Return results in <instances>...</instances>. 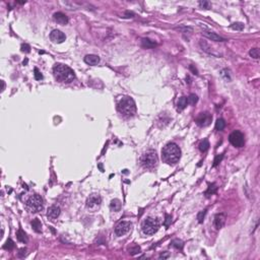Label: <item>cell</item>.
Here are the masks:
<instances>
[{"mask_svg":"<svg viewBox=\"0 0 260 260\" xmlns=\"http://www.w3.org/2000/svg\"><path fill=\"white\" fill-rule=\"evenodd\" d=\"M53 74L55 79L62 84H71L75 79L74 71L64 64H56L53 68Z\"/></svg>","mask_w":260,"mask_h":260,"instance_id":"6da1fadb","label":"cell"},{"mask_svg":"<svg viewBox=\"0 0 260 260\" xmlns=\"http://www.w3.org/2000/svg\"><path fill=\"white\" fill-rule=\"evenodd\" d=\"M181 157V149L176 143H168L162 149V158L168 165H175Z\"/></svg>","mask_w":260,"mask_h":260,"instance_id":"7a4b0ae2","label":"cell"},{"mask_svg":"<svg viewBox=\"0 0 260 260\" xmlns=\"http://www.w3.org/2000/svg\"><path fill=\"white\" fill-rule=\"evenodd\" d=\"M118 111L121 114H123L126 117H132L134 116L136 112V105L135 102L133 101L132 98L130 96H123L120 99L117 105Z\"/></svg>","mask_w":260,"mask_h":260,"instance_id":"3957f363","label":"cell"},{"mask_svg":"<svg viewBox=\"0 0 260 260\" xmlns=\"http://www.w3.org/2000/svg\"><path fill=\"white\" fill-rule=\"evenodd\" d=\"M26 210L32 213H37L43 210L44 208V201H43V198L40 196L39 194H34L32 196L28 198V200L26 201Z\"/></svg>","mask_w":260,"mask_h":260,"instance_id":"277c9868","label":"cell"},{"mask_svg":"<svg viewBox=\"0 0 260 260\" xmlns=\"http://www.w3.org/2000/svg\"><path fill=\"white\" fill-rule=\"evenodd\" d=\"M160 228V222L158 219L155 218H146L144 221L142 222V225H141V229H142V232L145 235H154L158 232Z\"/></svg>","mask_w":260,"mask_h":260,"instance_id":"5b68a950","label":"cell"},{"mask_svg":"<svg viewBox=\"0 0 260 260\" xmlns=\"http://www.w3.org/2000/svg\"><path fill=\"white\" fill-rule=\"evenodd\" d=\"M141 165L146 169L154 168L158 164V155L154 151H147L140 159Z\"/></svg>","mask_w":260,"mask_h":260,"instance_id":"8992f818","label":"cell"},{"mask_svg":"<svg viewBox=\"0 0 260 260\" xmlns=\"http://www.w3.org/2000/svg\"><path fill=\"white\" fill-rule=\"evenodd\" d=\"M229 140L232 145H234L235 147H241L244 145V134L240 131L236 130L230 134Z\"/></svg>","mask_w":260,"mask_h":260,"instance_id":"52a82bcc","label":"cell"},{"mask_svg":"<svg viewBox=\"0 0 260 260\" xmlns=\"http://www.w3.org/2000/svg\"><path fill=\"white\" fill-rule=\"evenodd\" d=\"M102 203V197L99 194H90V196L87 197V202H85V205L88 210H95L96 208H98L99 206L101 205Z\"/></svg>","mask_w":260,"mask_h":260,"instance_id":"ba28073f","label":"cell"},{"mask_svg":"<svg viewBox=\"0 0 260 260\" xmlns=\"http://www.w3.org/2000/svg\"><path fill=\"white\" fill-rule=\"evenodd\" d=\"M131 227H132V224H131L130 222H126V221L120 222L116 226V228H115V234H116L118 237H122V236L126 235L130 231Z\"/></svg>","mask_w":260,"mask_h":260,"instance_id":"9c48e42d","label":"cell"},{"mask_svg":"<svg viewBox=\"0 0 260 260\" xmlns=\"http://www.w3.org/2000/svg\"><path fill=\"white\" fill-rule=\"evenodd\" d=\"M211 120H213V116H211L210 113L208 112H202L200 113L195 119V122H196L197 125L201 126V127H206L211 123Z\"/></svg>","mask_w":260,"mask_h":260,"instance_id":"30bf717a","label":"cell"},{"mask_svg":"<svg viewBox=\"0 0 260 260\" xmlns=\"http://www.w3.org/2000/svg\"><path fill=\"white\" fill-rule=\"evenodd\" d=\"M50 40L54 44H61L66 40V37L62 32L59 31V29H54L52 31V33L50 34Z\"/></svg>","mask_w":260,"mask_h":260,"instance_id":"8fae6325","label":"cell"},{"mask_svg":"<svg viewBox=\"0 0 260 260\" xmlns=\"http://www.w3.org/2000/svg\"><path fill=\"white\" fill-rule=\"evenodd\" d=\"M60 213H61V210L58 205H52L48 208V211H47V218L51 219V221H54L60 216Z\"/></svg>","mask_w":260,"mask_h":260,"instance_id":"7c38bea8","label":"cell"},{"mask_svg":"<svg viewBox=\"0 0 260 260\" xmlns=\"http://www.w3.org/2000/svg\"><path fill=\"white\" fill-rule=\"evenodd\" d=\"M225 222H226V214L225 213H219L214 216L213 226L216 230H221L224 227Z\"/></svg>","mask_w":260,"mask_h":260,"instance_id":"4fadbf2b","label":"cell"},{"mask_svg":"<svg viewBox=\"0 0 260 260\" xmlns=\"http://www.w3.org/2000/svg\"><path fill=\"white\" fill-rule=\"evenodd\" d=\"M202 35H203L204 37H206L207 39H210V40H211V41H214V42H225V41H227V40L225 39V38H222V37L219 36L218 34L213 33V32H207V31H205V32H203Z\"/></svg>","mask_w":260,"mask_h":260,"instance_id":"5bb4252c","label":"cell"},{"mask_svg":"<svg viewBox=\"0 0 260 260\" xmlns=\"http://www.w3.org/2000/svg\"><path fill=\"white\" fill-rule=\"evenodd\" d=\"M53 17H54V20L57 23H59V25L64 26V25H66V23H68V17H66V15L64 14L63 12H56V13H54Z\"/></svg>","mask_w":260,"mask_h":260,"instance_id":"9a60e30c","label":"cell"},{"mask_svg":"<svg viewBox=\"0 0 260 260\" xmlns=\"http://www.w3.org/2000/svg\"><path fill=\"white\" fill-rule=\"evenodd\" d=\"M84 62L88 64V65H92V66L98 65V64L100 63V57L96 55H93V54H88L84 57Z\"/></svg>","mask_w":260,"mask_h":260,"instance_id":"2e32d148","label":"cell"},{"mask_svg":"<svg viewBox=\"0 0 260 260\" xmlns=\"http://www.w3.org/2000/svg\"><path fill=\"white\" fill-rule=\"evenodd\" d=\"M188 105V99L187 96H181L180 99L178 100V103H177V108H178L179 111H182Z\"/></svg>","mask_w":260,"mask_h":260,"instance_id":"e0dca14e","label":"cell"},{"mask_svg":"<svg viewBox=\"0 0 260 260\" xmlns=\"http://www.w3.org/2000/svg\"><path fill=\"white\" fill-rule=\"evenodd\" d=\"M32 228H33V230L35 232L41 233V231H42V222H40L38 219H33V222H32Z\"/></svg>","mask_w":260,"mask_h":260,"instance_id":"ac0fdd59","label":"cell"},{"mask_svg":"<svg viewBox=\"0 0 260 260\" xmlns=\"http://www.w3.org/2000/svg\"><path fill=\"white\" fill-rule=\"evenodd\" d=\"M110 208L113 211H119L121 208V201L119 199H113L110 204Z\"/></svg>","mask_w":260,"mask_h":260,"instance_id":"d6986e66","label":"cell"},{"mask_svg":"<svg viewBox=\"0 0 260 260\" xmlns=\"http://www.w3.org/2000/svg\"><path fill=\"white\" fill-rule=\"evenodd\" d=\"M17 240L20 241V242H21V243H26L28 242V237H26V233L23 231V230L21 229H20L17 231Z\"/></svg>","mask_w":260,"mask_h":260,"instance_id":"ffe728a7","label":"cell"},{"mask_svg":"<svg viewBox=\"0 0 260 260\" xmlns=\"http://www.w3.org/2000/svg\"><path fill=\"white\" fill-rule=\"evenodd\" d=\"M141 46L143 48H146V49H151V48L155 46V43L149 39H142L141 40Z\"/></svg>","mask_w":260,"mask_h":260,"instance_id":"44dd1931","label":"cell"},{"mask_svg":"<svg viewBox=\"0 0 260 260\" xmlns=\"http://www.w3.org/2000/svg\"><path fill=\"white\" fill-rule=\"evenodd\" d=\"M225 127H226V122H225V120L222 119V118H219V119L216 120V129L219 130V131H222L225 129Z\"/></svg>","mask_w":260,"mask_h":260,"instance_id":"7402d4cb","label":"cell"},{"mask_svg":"<svg viewBox=\"0 0 260 260\" xmlns=\"http://www.w3.org/2000/svg\"><path fill=\"white\" fill-rule=\"evenodd\" d=\"M208 148H210V142H208L207 139H203V141H201V142H200V144H199L200 151L205 152Z\"/></svg>","mask_w":260,"mask_h":260,"instance_id":"603a6c76","label":"cell"},{"mask_svg":"<svg viewBox=\"0 0 260 260\" xmlns=\"http://www.w3.org/2000/svg\"><path fill=\"white\" fill-rule=\"evenodd\" d=\"M216 189H218V187H216L214 184L210 185V186H208V188H207V190H206V192H205V195L208 197V196H210V195L214 194V193L216 192Z\"/></svg>","mask_w":260,"mask_h":260,"instance_id":"cb8c5ba5","label":"cell"},{"mask_svg":"<svg viewBox=\"0 0 260 260\" xmlns=\"http://www.w3.org/2000/svg\"><path fill=\"white\" fill-rule=\"evenodd\" d=\"M249 54H250V56L252 58L254 59H258L259 56H260V52H259V49L258 48H253V49L250 50V52H249Z\"/></svg>","mask_w":260,"mask_h":260,"instance_id":"d4e9b609","label":"cell"},{"mask_svg":"<svg viewBox=\"0 0 260 260\" xmlns=\"http://www.w3.org/2000/svg\"><path fill=\"white\" fill-rule=\"evenodd\" d=\"M172 246H173V247L177 248V249H180V250H182V248H183L184 244H183V242H182L181 240L176 239V240H173V241H172Z\"/></svg>","mask_w":260,"mask_h":260,"instance_id":"484cf974","label":"cell"},{"mask_svg":"<svg viewBox=\"0 0 260 260\" xmlns=\"http://www.w3.org/2000/svg\"><path fill=\"white\" fill-rule=\"evenodd\" d=\"M187 99H188V103L190 104V105H195V104L198 102L197 96L194 95V93H191V95H190Z\"/></svg>","mask_w":260,"mask_h":260,"instance_id":"4316f807","label":"cell"},{"mask_svg":"<svg viewBox=\"0 0 260 260\" xmlns=\"http://www.w3.org/2000/svg\"><path fill=\"white\" fill-rule=\"evenodd\" d=\"M205 214H206V210H203L201 211H199L197 214V219H198V222L199 224H202L203 221H204V218H205Z\"/></svg>","mask_w":260,"mask_h":260,"instance_id":"83f0119b","label":"cell"},{"mask_svg":"<svg viewBox=\"0 0 260 260\" xmlns=\"http://www.w3.org/2000/svg\"><path fill=\"white\" fill-rule=\"evenodd\" d=\"M13 247H14V243H13V241L11 239L7 240L6 243H5L3 246V248L5 250H11V249H13Z\"/></svg>","mask_w":260,"mask_h":260,"instance_id":"f1b7e54d","label":"cell"},{"mask_svg":"<svg viewBox=\"0 0 260 260\" xmlns=\"http://www.w3.org/2000/svg\"><path fill=\"white\" fill-rule=\"evenodd\" d=\"M139 252H140V247L137 245H133L132 247L129 248V253L131 254V255H136V254H138Z\"/></svg>","mask_w":260,"mask_h":260,"instance_id":"f546056e","label":"cell"},{"mask_svg":"<svg viewBox=\"0 0 260 260\" xmlns=\"http://www.w3.org/2000/svg\"><path fill=\"white\" fill-rule=\"evenodd\" d=\"M231 28L233 29H236V31H243L244 25L242 23H233V25L231 26Z\"/></svg>","mask_w":260,"mask_h":260,"instance_id":"4dcf8cb0","label":"cell"},{"mask_svg":"<svg viewBox=\"0 0 260 260\" xmlns=\"http://www.w3.org/2000/svg\"><path fill=\"white\" fill-rule=\"evenodd\" d=\"M199 6L201 8H205V9H210L211 7V4L210 1H206V0H203V1L199 2Z\"/></svg>","mask_w":260,"mask_h":260,"instance_id":"1f68e13d","label":"cell"},{"mask_svg":"<svg viewBox=\"0 0 260 260\" xmlns=\"http://www.w3.org/2000/svg\"><path fill=\"white\" fill-rule=\"evenodd\" d=\"M221 74H222V76L227 80V81H230V80H231V75H230V71L228 70V69H224V70H222V73H221Z\"/></svg>","mask_w":260,"mask_h":260,"instance_id":"d6a6232c","label":"cell"},{"mask_svg":"<svg viewBox=\"0 0 260 260\" xmlns=\"http://www.w3.org/2000/svg\"><path fill=\"white\" fill-rule=\"evenodd\" d=\"M35 73H34V75H35V78H36L37 80H41V79H43V74L41 73V71L39 70L38 68H35Z\"/></svg>","mask_w":260,"mask_h":260,"instance_id":"836d02e7","label":"cell"},{"mask_svg":"<svg viewBox=\"0 0 260 260\" xmlns=\"http://www.w3.org/2000/svg\"><path fill=\"white\" fill-rule=\"evenodd\" d=\"M222 158H224V154H219V155H216V159H214V161H213V167H216V166H218V165L219 164V163L222 162Z\"/></svg>","mask_w":260,"mask_h":260,"instance_id":"e575fe53","label":"cell"},{"mask_svg":"<svg viewBox=\"0 0 260 260\" xmlns=\"http://www.w3.org/2000/svg\"><path fill=\"white\" fill-rule=\"evenodd\" d=\"M21 51L25 53H29V51H31V47H29V45L28 44H23L21 45Z\"/></svg>","mask_w":260,"mask_h":260,"instance_id":"d590c367","label":"cell"},{"mask_svg":"<svg viewBox=\"0 0 260 260\" xmlns=\"http://www.w3.org/2000/svg\"><path fill=\"white\" fill-rule=\"evenodd\" d=\"M171 222V216L169 214H166V222H165V226L169 227V224Z\"/></svg>","mask_w":260,"mask_h":260,"instance_id":"8d00e7d4","label":"cell"},{"mask_svg":"<svg viewBox=\"0 0 260 260\" xmlns=\"http://www.w3.org/2000/svg\"><path fill=\"white\" fill-rule=\"evenodd\" d=\"M25 254H26V249H21L20 252V253H18V256L23 257V255H25Z\"/></svg>","mask_w":260,"mask_h":260,"instance_id":"74e56055","label":"cell"},{"mask_svg":"<svg viewBox=\"0 0 260 260\" xmlns=\"http://www.w3.org/2000/svg\"><path fill=\"white\" fill-rule=\"evenodd\" d=\"M169 256H170L169 254H162V255L160 256V258H163V259H164V258H168Z\"/></svg>","mask_w":260,"mask_h":260,"instance_id":"f35d334b","label":"cell"},{"mask_svg":"<svg viewBox=\"0 0 260 260\" xmlns=\"http://www.w3.org/2000/svg\"><path fill=\"white\" fill-rule=\"evenodd\" d=\"M190 69H191V70H192L193 72H194V74H198V73H197V70H196V68H194V67H193L192 65L190 66Z\"/></svg>","mask_w":260,"mask_h":260,"instance_id":"ab89813d","label":"cell"},{"mask_svg":"<svg viewBox=\"0 0 260 260\" xmlns=\"http://www.w3.org/2000/svg\"><path fill=\"white\" fill-rule=\"evenodd\" d=\"M4 87H5V84H4V81H2V90H4Z\"/></svg>","mask_w":260,"mask_h":260,"instance_id":"60d3db41","label":"cell"}]
</instances>
